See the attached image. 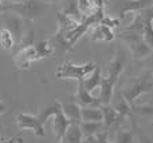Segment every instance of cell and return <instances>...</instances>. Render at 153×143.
Here are the masks:
<instances>
[{
	"instance_id": "6da1fadb",
	"label": "cell",
	"mask_w": 153,
	"mask_h": 143,
	"mask_svg": "<svg viewBox=\"0 0 153 143\" xmlns=\"http://www.w3.org/2000/svg\"><path fill=\"white\" fill-rule=\"evenodd\" d=\"M48 8L50 4L45 0H24L19 3L5 1L3 5V12H13L26 20H35L45 18L48 12Z\"/></svg>"
},
{
	"instance_id": "7a4b0ae2",
	"label": "cell",
	"mask_w": 153,
	"mask_h": 143,
	"mask_svg": "<svg viewBox=\"0 0 153 143\" xmlns=\"http://www.w3.org/2000/svg\"><path fill=\"white\" fill-rule=\"evenodd\" d=\"M153 88V82L148 75H140L134 79L129 80L122 86L120 95L125 98L130 104H134L136 99L140 98L143 94L151 92Z\"/></svg>"
},
{
	"instance_id": "3957f363",
	"label": "cell",
	"mask_w": 153,
	"mask_h": 143,
	"mask_svg": "<svg viewBox=\"0 0 153 143\" xmlns=\"http://www.w3.org/2000/svg\"><path fill=\"white\" fill-rule=\"evenodd\" d=\"M120 37L128 45V50L130 51L133 59H136V60H144V59H146L152 54L153 48H151L146 44L141 32L125 31L120 35Z\"/></svg>"
},
{
	"instance_id": "277c9868",
	"label": "cell",
	"mask_w": 153,
	"mask_h": 143,
	"mask_svg": "<svg viewBox=\"0 0 153 143\" xmlns=\"http://www.w3.org/2000/svg\"><path fill=\"white\" fill-rule=\"evenodd\" d=\"M98 64L87 62L85 64H75L73 62H65L58 67L55 72L56 79H74L76 82L83 80L95 70Z\"/></svg>"
},
{
	"instance_id": "5b68a950",
	"label": "cell",
	"mask_w": 153,
	"mask_h": 143,
	"mask_svg": "<svg viewBox=\"0 0 153 143\" xmlns=\"http://www.w3.org/2000/svg\"><path fill=\"white\" fill-rule=\"evenodd\" d=\"M16 125L23 131H31L35 136H39V138H45L46 136L45 125L42 123V120L39 119L38 115L20 112L16 117Z\"/></svg>"
},
{
	"instance_id": "8992f818",
	"label": "cell",
	"mask_w": 153,
	"mask_h": 143,
	"mask_svg": "<svg viewBox=\"0 0 153 143\" xmlns=\"http://www.w3.org/2000/svg\"><path fill=\"white\" fill-rule=\"evenodd\" d=\"M3 19H4V27L12 34L16 44H19L27 29L26 19L20 18L19 15H16L13 12H4Z\"/></svg>"
},
{
	"instance_id": "52a82bcc",
	"label": "cell",
	"mask_w": 153,
	"mask_h": 143,
	"mask_svg": "<svg viewBox=\"0 0 153 143\" xmlns=\"http://www.w3.org/2000/svg\"><path fill=\"white\" fill-rule=\"evenodd\" d=\"M126 52L124 50H118L116 54H114L113 59L110 60L108 66V74L106 76H103L106 80L114 83L116 84L118 82V78L121 76V74L124 72L125 67H126Z\"/></svg>"
},
{
	"instance_id": "ba28073f",
	"label": "cell",
	"mask_w": 153,
	"mask_h": 143,
	"mask_svg": "<svg viewBox=\"0 0 153 143\" xmlns=\"http://www.w3.org/2000/svg\"><path fill=\"white\" fill-rule=\"evenodd\" d=\"M38 60H40V59L34 44L27 45V47H20L13 55V63L19 70H30L32 64Z\"/></svg>"
},
{
	"instance_id": "9c48e42d",
	"label": "cell",
	"mask_w": 153,
	"mask_h": 143,
	"mask_svg": "<svg viewBox=\"0 0 153 143\" xmlns=\"http://www.w3.org/2000/svg\"><path fill=\"white\" fill-rule=\"evenodd\" d=\"M89 37L91 42H113L116 39V34L114 31L110 28V27L105 26V24H95V26H91V29L89 28Z\"/></svg>"
},
{
	"instance_id": "30bf717a",
	"label": "cell",
	"mask_w": 153,
	"mask_h": 143,
	"mask_svg": "<svg viewBox=\"0 0 153 143\" xmlns=\"http://www.w3.org/2000/svg\"><path fill=\"white\" fill-rule=\"evenodd\" d=\"M53 131H54V135H55V138L58 139V141H61L62 136H63V134L66 133L67 127H69L70 125H71V122L69 120V118L65 115L63 110H62V106L61 103H59L58 109H56L55 114L53 115Z\"/></svg>"
},
{
	"instance_id": "8fae6325",
	"label": "cell",
	"mask_w": 153,
	"mask_h": 143,
	"mask_svg": "<svg viewBox=\"0 0 153 143\" xmlns=\"http://www.w3.org/2000/svg\"><path fill=\"white\" fill-rule=\"evenodd\" d=\"M74 100L81 107H101L102 106L98 96H94L93 92L87 91L83 87L82 82H78V90H76V92L74 95Z\"/></svg>"
},
{
	"instance_id": "7c38bea8",
	"label": "cell",
	"mask_w": 153,
	"mask_h": 143,
	"mask_svg": "<svg viewBox=\"0 0 153 143\" xmlns=\"http://www.w3.org/2000/svg\"><path fill=\"white\" fill-rule=\"evenodd\" d=\"M62 1V7H61V12L63 15H67L70 18L75 19L78 21H82L83 19V13H82L81 8H79L78 0H61Z\"/></svg>"
},
{
	"instance_id": "4fadbf2b",
	"label": "cell",
	"mask_w": 153,
	"mask_h": 143,
	"mask_svg": "<svg viewBox=\"0 0 153 143\" xmlns=\"http://www.w3.org/2000/svg\"><path fill=\"white\" fill-rule=\"evenodd\" d=\"M62 110H63L65 115L69 118V120L71 123H81L82 118H81V110L82 107L79 106L78 103L74 102H65V103H61Z\"/></svg>"
},
{
	"instance_id": "5bb4252c",
	"label": "cell",
	"mask_w": 153,
	"mask_h": 143,
	"mask_svg": "<svg viewBox=\"0 0 153 143\" xmlns=\"http://www.w3.org/2000/svg\"><path fill=\"white\" fill-rule=\"evenodd\" d=\"M83 138L85 136L81 131L79 123H71V125L67 127L63 136H62L61 143H82Z\"/></svg>"
},
{
	"instance_id": "9a60e30c",
	"label": "cell",
	"mask_w": 153,
	"mask_h": 143,
	"mask_svg": "<svg viewBox=\"0 0 153 143\" xmlns=\"http://www.w3.org/2000/svg\"><path fill=\"white\" fill-rule=\"evenodd\" d=\"M101 110H102V114H103V126H105V128L111 127L120 119H122V117L117 112V110L114 107H111L110 104H102Z\"/></svg>"
},
{
	"instance_id": "2e32d148",
	"label": "cell",
	"mask_w": 153,
	"mask_h": 143,
	"mask_svg": "<svg viewBox=\"0 0 153 143\" xmlns=\"http://www.w3.org/2000/svg\"><path fill=\"white\" fill-rule=\"evenodd\" d=\"M101 80H102V74H101V68H100V66H97V67H95V70L89 75V76H86L83 80H79V82H82L83 87L86 88L87 91L93 92L94 90L100 88V86H101Z\"/></svg>"
},
{
	"instance_id": "e0dca14e",
	"label": "cell",
	"mask_w": 153,
	"mask_h": 143,
	"mask_svg": "<svg viewBox=\"0 0 153 143\" xmlns=\"http://www.w3.org/2000/svg\"><path fill=\"white\" fill-rule=\"evenodd\" d=\"M82 122H103V114L101 107H82Z\"/></svg>"
},
{
	"instance_id": "ac0fdd59",
	"label": "cell",
	"mask_w": 153,
	"mask_h": 143,
	"mask_svg": "<svg viewBox=\"0 0 153 143\" xmlns=\"http://www.w3.org/2000/svg\"><path fill=\"white\" fill-rule=\"evenodd\" d=\"M56 19H58V31L62 32L63 35H66L67 32L73 31V29L75 28L76 26H78L81 21L75 20V19L70 18V16L67 15H63L62 12H58V15H56Z\"/></svg>"
},
{
	"instance_id": "d6986e66",
	"label": "cell",
	"mask_w": 153,
	"mask_h": 143,
	"mask_svg": "<svg viewBox=\"0 0 153 143\" xmlns=\"http://www.w3.org/2000/svg\"><path fill=\"white\" fill-rule=\"evenodd\" d=\"M79 127H81L83 136H97L105 130L103 122H81Z\"/></svg>"
},
{
	"instance_id": "ffe728a7",
	"label": "cell",
	"mask_w": 153,
	"mask_h": 143,
	"mask_svg": "<svg viewBox=\"0 0 153 143\" xmlns=\"http://www.w3.org/2000/svg\"><path fill=\"white\" fill-rule=\"evenodd\" d=\"M34 47H35V50H36L38 55H39V59L50 58V56H53L54 52H55V48H54L53 43H51L50 40H39V42H35Z\"/></svg>"
},
{
	"instance_id": "44dd1931",
	"label": "cell",
	"mask_w": 153,
	"mask_h": 143,
	"mask_svg": "<svg viewBox=\"0 0 153 143\" xmlns=\"http://www.w3.org/2000/svg\"><path fill=\"white\" fill-rule=\"evenodd\" d=\"M15 39H13L12 34L8 31L5 27L0 28V48L4 51H10L15 47Z\"/></svg>"
},
{
	"instance_id": "7402d4cb",
	"label": "cell",
	"mask_w": 153,
	"mask_h": 143,
	"mask_svg": "<svg viewBox=\"0 0 153 143\" xmlns=\"http://www.w3.org/2000/svg\"><path fill=\"white\" fill-rule=\"evenodd\" d=\"M113 107L117 110V112H118L122 118L128 117V115L130 114V110H132V104H130L125 98H122L121 95H120V98L117 99V102L114 103Z\"/></svg>"
},
{
	"instance_id": "603a6c76",
	"label": "cell",
	"mask_w": 153,
	"mask_h": 143,
	"mask_svg": "<svg viewBox=\"0 0 153 143\" xmlns=\"http://www.w3.org/2000/svg\"><path fill=\"white\" fill-rule=\"evenodd\" d=\"M141 35H143L144 40L146 42V44L151 48H153V19L145 23L143 31H141Z\"/></svg>"
},
{
	"instance_id": "cb8c5ba5",
	"label": "cell",
	"mask_w": 153,
	"mask_h": 143,
	"mask_svg": "<svg viewBox=\"0 0 153 143\" xmlns=\"http://www.w3.org/2000/svg\"><path fill=\"white\" fill-rule=\"evenodd\" d=\"M133 131L132 130H118L114 135V143H132Z\"/></svg>"
},
{
	"instance_id": "d4e9b609",
	"label": "cell",
	"mask_w": 153,
	"mask_h": 143,
	"mask_svg": "<svg viewBox=\"0 0 153 143\" xmlns=\"http://www.w3.org/2000/svg\"><path fill=\"white\" fill-rule=\"evenodd\" d=\"M58 106H59V103L56 102L55 104H53V106H50V107H46V109H43L42 111L38 114V117H39V119L42 120L43 125H45V123L47 122L48 119H51V118H53V115L55 114V111H56V109H58Z\"/></svg>"
},
{
	"instance_id": "484cf974",
	"label": "cell",
	"mask_w": 153,
	"mask_h": 143,
	"mask_svg": "<svg viewBox=\"0 0 153 143\" xmlns=\"http://www.w3.org/2000/svg\"><path fill=\"white\" fill-rule=\"evenodd\" d=\"M35 43V36H34V29H32V27H30V28L26 29V32H24L23 37H22L20 43H19V48L20 47H27V45H32Z\"/></svg>"
},
{
	"instance_id": "4316f807",
	"label": "cell",
	"mask_w": 153,
	"mask_h": 143,
	"mask_svg": "<svg viewBox=\"0 0 153 143\" xmlns=\"http://www.w3.org/2000/svg\"><path fill=\"white\" fill-rule=\"evenodd\" d=\"M101 24H105V26L110 27L111 29L117 28L120 26V19H117L116 16H111V15H105L101 20Z\"/></svg>"
},
{
	"instance_id": "83f0119b",
	"label": "cell",
	"mask_w": 153,
	"mask_h": 143,
	"mask_svg": "<svg viewBox=\"0 0 153 143\" xmlns=\"http://www.w3.org/2000/svg\"><path fill=\"white\" fill-rule=\"evenodd\" d=\"M136 112L140 115H144V117L153 115V107L149 106V104H138V106H136Z\"/></svg>"
},
{
	"instance_id": "f1b7e54d",
	"label": "cell",
	"mask_w": 153,
	"mask_h": 143,
	"mask_svg": "<svg viewBox=\"0 0 153 143\" xmlns=\"http://www.w3.org/2000/svg\"><path fill=\"white\" fill-rule=\"evenodd\" d=\"M78 4H79V8H81V11H82L83 15L91 12V10L94 8L93 4L90 3V0H78Z\"/></svg>"
},
{
	"instance_id": "f546056e",
	"label": "cell",
	"mask_w": 153,
	"mask_h": 143,
	"mask_svg": "<svg viewBox=\"0 0 153 143\" xmlns=\"http://www.w3.org/2000/svg\"><path fill=\"white\" fill-rule=\"evenodd\" d=\"M95 138H97L98 143H113V142H110L108 139V135H106L105 133H100L97 136H95Z\"/></svg>"
},
{
	"instance_id": "4dcf8cb0",
	"label": "cell",
	"mask_w": 153,
	"mask_h": 143,
	"mask_svg": "<svg viewBox=\"0 0 153 143\" xmlns=\"http://www.w3.org/2000/svg\"><path fill=\"white\" fill-rule=\"evenodd\" d=\"M137 143H153V139L148 135H138L137 136Z\"/></svg>"
},
{
	"instance_id": "1f68e13d",
	"label": "cell",
	"mask_w": 153,
	"mask_h": 143,
	"mask_svg": "<svg viewBox=\"0 0 153 143\" xmlns=\"http://www.w3.org/2000/svg\"><path fill=\"white\" fill-rule=\"evenodd\" d=\"M144 60L146 62V66H148V68H149V70H151V71L153 72V51H152V54H151V55H149L146 59H144Z\"/></svg>"
},
{
	"instance_id": "d6a6232c",
	"label": "cell",
	"mask_w": 153,
	"mask_h": 143,
	"mask_svg": "<svg viewBox=\"0 0 153 143\" xmlns=\"http://www.w3.org/2000/svg\"><path fill=\"white\" fill-rule=\"evenodd\" d=\"M82 143H98V141L95 136H85Z\"/></svg>"
},
{
	"instance_id": "836d02e7",
	"label": "cell",
	"mask_w": 153,
	"mask_h": 143,
	"mask_svg": "<svg viewBox=\"0 0 153 143\" xmlns=\"http://www.w3.org/2000/svg\"><path fill=\"white\" fill-rule=\"evenodd\" d=\"M5 111H7V106H5L3 102H0V115L5 114Z\"/></svg>"
},
{
	"instance_id": "e575fe53",
	"label": "cell",
	"mask_w": 153,
	"mask_h": 143,
	"mask_svg": "<svg viewBox=\"0 0 153 143\" xmlns=\"http://www.w3.org/2000/svg\"><path fill=\"white\" fill-rule=\"evenodd\" d=\"M46 3H48V4H55V3H59L61 0H45Z\"/></svg>"
},
{
	"instance_id": "d590c367",
	"label": "cell",
	"mask_w": 153,
	"mask_h": 143,
	"mask_svg": "<svg viewBox=\"0 0 153 143\" xmlns=\"http://www.w3.org/2000/svg\"><path fill=\"white\" fill-rule=\"evenodd\" d=\"M3 5H4V0H0V15L3 13Z\"/></svg>"
},
{
	"instance_id": "8d00e7d4",
	"label": "cell",
	"mask_w": 153,
	"mask_h": 143,
	"mask_svg": "<svg viewBox=\"0 0 153 143\" xmlns=\"http://www.w3.org/2000/svg\"><path fill=\"white\" fill-rule=\"evenodd\" d=\"M5 1H11V3H19V1H24V0H5Z\"/></svg>"
},
{
	"instance_id": "74e56055",
	"label": "cell",
	"mask_w": 153,
	"mask_h": 143,
	"mask_svg": "<svg viewBox=\"0 0 153 143\" xmlns=\"http://www.w3.org/2000/svg\"><path fill=\"white\" fill-rule=\"evenodd\" d=\"M0 143H1V138H0Z\"/></svg>"
},
{
	"instance_id": "f35d334b",
	"label": "cell",
	"mask_w": 153,
	"mask_h": 143,
	"mask_svg": "<svg viewBox=\"0 0 153 143\" xmlns=\"http://www.w3.org/2000/svg\"><path fill=\"white\" fill-rule=\"evenodd\" d=\"M152 4H153V0H152Z\"/></svg>"
}]
</instances>
